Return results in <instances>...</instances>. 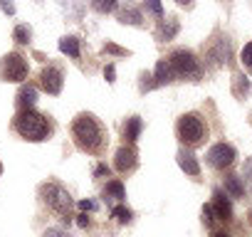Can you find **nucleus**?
<instances>
[{"mask_svg":"<svg viewBox=\"0 0 252 237\" xmlns=\"http://www.w3.org/2000/svg\"><path fill=\"white\" fill-rule=\"evenodd\" d=\"M37 87L50 94V96H57L62 94V87H64V67L57 64V62H47L40 74H37Z\"/></svg>","mask_w":252,"mask_h":237,"instance_id":"nucleus-9","label":"nucleus"},{"mask_svg":"<svg viewBox=\"0 0 252 237\" xmlns=\"http://www.w3.org/2000/svg\"><path fill=\"white\" fill-rule=\"evenodd\" d=\"M42 237H69L64 230H60V227H47L45 232H42Z\"/></svg>","mask_w":252,"mask_h":237,"instance_id":"nucleus-32","label":"nucleus"},{"mask_svg":"<svg viewBox=\"0 0 252 237\" xmlns=\"http://www.w3.org/2000/svg\"><path fill=\"white\" fill-rule=\"evenodd\" d=\"M79 210L92 212V210H96V203H94V200H79Z\"/></svg>","mask_w":252,"mask_h":237,"instance_id":"nucleus-34","label":"nucleus"},{"mask_svg":"<svg viewBox=\"0 0 252 237\" xmlns=\"http://www.w3.org/2000/svg\"><path fill=\"white\" fill-rule=\"evenodd\" d=\"M37 3H40V0H37Z\"/></svg>","mask_w":252,"mask_h":237,"instance_id":"nucleus-43","label":"nucleus"},{"mask_svg":"<svg viewBox=\"0 0 252 237\" xmlns=\"http://www.w3.org/2000/svg\"><path fill=\"white\" fill-rule=\"evenodd\" d=\"M60 52L67 55V57H72L74 62H79L82 59V40L74 37V35H64L60 40Z\"/></svg>","mask_w":252,"mask_h":237,"instance_id":"nucleus-18","label":"nucleus"},{"mask_svg":"<svg viewBox=\"0 0 252 237\" xmlns=\"http://www.w3.org/2000/svg\"><path fill=\"white\" fill-rule=\"evenodd\" d=\"M109 173H111V168H109L106 163H99V166L94 168V178H104V176L109 178Z\"/></svg>","mask_w":252,"mask_h":237,"instance_id":"nucleus-33","label":"nucleus"},{"mask_svg":"<svg viewBox=\"0 0 252 237\" xmlns=\"http://www.w3.org/2000/svg\"><path fill=\"white\" fill-rule=\"evenodd\" d=\"M111 217H116V222H119V225H129V222L134 220V212H131L129 207H126L124 203H119V205H114V207H111Z\"/></svg>","mask_w":252,"mask_h":237,"instance_id":"nucleus-24","label":"nucleus"},{"mask_svg":"<svg viewBox=\"0 0 252 237\" xmlns=\"http://www.w3.org/2000/svg\"><path fill=\"white\" fill-rule=\"evenodd\" d=\"M235 161H237V148H235L232 144H227V141L213 144V146L208 148V153H205V163H208L215 173L230 171V168L235 166Z\"/></svg>","mask_w":252,"mask_h":237,"instance_id":"nucleus-8","label":"nucleus"},{"mask_svg":"<svg viewBox=\"0 0 252 237\" xmlns=\"http://www.w3.org/2000/svg\"><path fill=\"white\" fill-rule=\"evenodd\" d=\"M220 3H230V0H220Z\"/></svg>","mask_w":252,"mask_h":237,"instance_id":"nucleus-41","label":"nucleus"},{"mask_svg":"<svg viewBox=\"0 0 252 237\" xmlns=\"http://www.w3.org/2000/svg\"><path fill=\"white\" fill-rule=\"evenodd\" d=\"M0 5H3V10H5L8 15H13V13H15V8H13L10 0H0Z\"/></svg>","mask_w":252,"mask_h":237,"instance_id":"nucleus-37","label":"nucleus"},{"mask_svg":"<svg viewBox=\"0 0 252 237\" xmlns=\"http://www.w3.org/2000/svg\"><path fill=\"white\" fill-rule=\"evenodd\" d=\"M141 8H144V15H151L156 23L166 18V10H163V5H161V0H144Z\"/></svg>","mask_w":252,"mask_h":237,"instance_id":"nucleus-22","label":"nucleus"},{"mask_svg":"<svg viewBox=\"0 0 252 237\" xmlns=\"http://www.w3.org/2000/svg\"><path fill=\"white\" fill-rule=\"evenodd\" d=\"M242 183H245V188H250L252 190V156L245 161V166H242Z\"/></svg>","mask_w":252,"mask_h":237,"instance_id":"nucleus-30","label":"nucleus"},{"mask_svg":"<svg viewBox=\"0 0 252 237\" xmlns=\"http://www.w3.org/2000/svg\"><path fill=\"white\" fill-rule=\"evenodd\" d=\"M74 217H77V225H79V227H89V217H87V212L74 215Z\"/></svg>","mask_w":252,"mask_h":237,"instance_id":"nucleus-36","label":"nucleus"},{"mask_svg":"<svg viewBox=\"0 0 252 237\" xmlns=\"http://www.w3.org/2000/svg\"><path fill=\"white\" fill-rule=\"evenodd\" d=\"M28 74H30V62L20 50H13V52L0 57V79L3 82L20 84L28 79Z\"/></svg>","mask_w":252,"mask_h":237,"instance_id":"nucleus-7","label":"nucleus"},{"mask_svg":"<svg viewBox=\"0 0 252 237\" xmlns=\"http://www.w3.org/2000/svg\"><path fill=\"white\" fill-rule=\"evenodd\" d=\"M0 176H3V163H0Z\"/></svg>","mask_w":252,"mask_h":237,"instance_id":"nucleus-40","label":"nucleus"},{"mask_svg":"<svg viewBox=\"0 0 252 237\" xmlns=\"http://www.w3.org/2000/svg\"><path fill=\"white\" fill-rule=\"evenodd\" d=\"M139 168V151L136 144H121L114 153V171L119 176H131Z\"/></svg>","mask_w":252,"mask_h":237,"instance_id":"nucleus-10","label":"nucleus"},{"mask_svg":"<svg viewBox=\"0 0 252 237\" xmlns=\"http://www.w3.org/2000/svg\"><path fill=\"white\" fill-rule=\"evenodd\" d=\"M37 101V84H23L15 94V109L23 111V109H32Z\"/></svg>","mask_w":252,"mask_h":237,"instance_id":"nucleus-16","label":"nucleus"},{"mask_svg":"<svg viewBox=\"0 0 252 237\" xmlns=\"http://www.w3.org/2000/svg\"><path fill=\"white\" fill-rule=\"evenodd\" d=\"M215 220H218V217H215V210H213V205H203V225L213 230V227H215Z\"/></svg>","mask_w":252,"mask_h":237,"instance_id":"nucleus-29","label":"nucleus"},{"mask_svg":"<svg viewBox=\"0 0 252 237\" xmlns=\"http://www.w3.org/2000/svg\"><path fill=\"white\" fill-rule=\"evenodd\" d=\"M154 77H156V84H158V87H166V84H173V82H176L173 69H171V64H168V59H166V57H161V59L156 62Z\"/></svg>","mask_w":252,"mask_h":237,"instance_id":"nucleus-20","label":"nucleus"},{"mask_svg":"<svg viewBox=\"0 0 252 237\" xmlns=\"http://www.w3.org/2000/svg\"><path fill=\"white\" fill-rule=\"evenodd\" d=\"M144 131V118L141 116H129V118H124L121 126H119V134H121V141L124 144H136L139 136Z\"/></svg>","mask_w":252,"mask_h":237,"instance_id":"nucleus-14","label":"nucleus"},{"mask_svg":"<svg viewBox=\"0 0 252 237\" xmlns=\"http://www.w3.org/2000/svg\"><path fill=\"white\" fill-rule=\"evenodd\" d=\"M250 124H252V114H250Z\"/></svg>","mask_w":252,"mask_h":237,"instance_id":"nucleus-42","label":"nucleus"},{"mask_svg":"<svg viewBox=\"0 0 252 237\" xmlns=\"http://www.w3.org/2000/svg\"><path fill=\"white\" fill-rule=\"evenodd\" d=\"M178 32H181V20H178L176 15H166L163 20L156 23V28H154V40H156L158 45H168V42H173V40L178 37Z\"/></svg>","mask_w":252,"mask_h":237,"instance_id":"nucleus-11","label":"nucleus"},{"mask_svg":"<svg viewBox=\"0 0 252 237\" xmlns=\"http://www.w3.org/2000/svg\"><path fill=\"white\" fill-rule=\"evenodd\" d=\"M119 8V0H92V10L96 15H109Z\"/></svg>","mask_w":252,"mask_h":237,"instance_id":"nucleus-25","label":"nucleus"},{"mask_svg":"<svg viewBox=\"0 0 252 237\" xmlns=\"http://www.w3.org/2000/svg\"><path fill=\"white\" fill-rule=\"evenodd\" d=\"M176 161H178V166H181V171H183L186 176H190L193 180H200L203 171H200V161H198V156L193 153V148L181 146V151L176 153Z\"/></svg>","mask_w":252,"mask_h":237,"instance_id":"nucleus-13","label":"nucleus"},{"mask_svg":"<svg viewBox=\"0 0 252 237\" xmlns=\"http://www.w3.org/2000/svg\"><path fill=\"white\" fill-rule=\"evenodd\" d=\"M69 136L77 146V151L87 153V156H104L109 148V131L101 124V118L94 116L92 111H79L72 124H69Z\"/></svg>","mask_w":252,"mask_h":237,"instance_id":"nucleus-1","label":"nucleus"},{"mask_svg":"<svg viewBox=\"0 0 252 237\" xmlns=\"http://www.w3.org/2000/svg\"><path fill=\"white\" fill-rule=\"evenodd\" d=\"M104 55H114V57H129L131 52L126 50V47H119V45H114V42H106V45H104Z\"/></svg>","mask_w":252,"mask_h":237,"instance_id":"nucleus-28","label":"nucleus"},{"mask_svg":"<svg viewBox=\"0 0 252 237\" xmlns=\"http://www.w3.org/2000/svg\"><path fill=\"white\" fill-rule=\"evenodd\" d=\"M176 139L186 148H200L210 139V126L200 111H186L176 118Z\"/></svg>","mask_w":252,"mask_h":237,"instance_id":"nucleus-3","label":"nucleus"},{"mask_svg":"<svg viewBox=\"0 0 252 237\" xmlns=\"http://www.w3.org/2000/svg\"><path fill=\"white\" fill-rule=\"evenodd\" d=\"M250 79L245 77V74H240V72H235L232 74V94L237 96V99H245L247 94H250Z\"/></svg>","mask_w":252,"mask_h":237,"instance_id":"nucleus-21","label":"nucleus"},{"mask_svg":"<svg viewBox=\"0 0 252 237\" xmlns=\"http://www.w3.org/2000/svg\"><path fill=\"white\" fill-rule=\"evenodd\" d=\"M37 193H40V200L62 222H67V225L72 222V217H74V200H72V195H69V190L64 185H60L57 180H47V183H42L37 188Z\"/></svg>","mask_w":252,"mask_h":237,"instance_id":"nucleus-5","label":"nucleus"},{"mask_svg":"<svg viewBox=\"0 0 252 237\" xmlns=\"http://www.w3.org/2000/svg\"><path fill=\"white\" fill-rule=\"evenodd\" d=\"M163 57L168 59L176 82H200L205 77V67L190 47H171Z\"/></svg>","mask_w":252,"mask_h":237,"instance_id":"nucleus-4","label":"nucleus"},{"mask_svg":"<svg viewBox=\"0 0 252 237\" xmlns=\"http://www.w3.org/2000/svg\"><path fill=\"white\" fill-rule=\"evenodd\" d=\"M144 8L136 5L134 0H124L121 8H116V20L121 25H134V28H144Z\"/></svg>","mask_w":252,"mask_h":237,"instance_id":"nucleus-12","label":"nucleus"},{"mask_svg":"<svg viewBox=\"0 0 252 237\" xmlns=\"http://www.w3.org/2000/svg\"><path fill=\"white\" fill-rule=\"evenodd\" d=\"M178 8H186V10H193L195 8V0H173Z\"/></svg>","mask_w":252,"mask_h":237,"instance_id":"nucleus-35","label":"nucleus"},{"mask_svg":"<svg viewBox=\"0 0 252 237\" xmlns=\"http://www.w3.org/2000/svg\"><path fill=\"white\" fill-rule=\"evenodd\" d=\"M222 190H225L230 198H235V200L245 198V183H242V178L235 176V173H225V178H222Z\"/></svg>","mask_w":252,"mask_h":237,"instance_id":"nucleus-19","label":"nucleus"},{"mask_svg":"<svg viewBox=\"0 0 252 237\" xmlns=\"http://www.w3.org/2000/svg\"><path fill=\"white\" fill-rule=\"evenodd\" d=\"M247 222H250V225H252V210H250V212H247Z\"/></svg>","mask_w":252,"mask_h":237,"instance_id":"nucleus-39","label":"nucleus"},{"mask_svg":"<svg viewBox=\"0 0 252 237\" xmlns=\"http://www.w3.org/2000/svg\"><path fill=\"white\" fill-rule=\"evenodd\" d=\"M101 198L106 200V203H124L126 200V188H124V183H121V178H111V180H106V185H104V190H101Z\"/></svg>","mask_w":252,"mask_h":237,"instance_id":"nucleus-17","label":"nucleus"},{"mask_svg":"<svg viewBox=\"0 0 252 237\" xmlns=\"http://www.w3.org/2000/svg\"><path fill=\"white\" fill-rule=\"evenodd\" d=\"M13 42L15 45H30L32 42V30H30V25H15V30H13Z\"/></svg>","mask_w":252,"mask_h":237,"instance_id":"nucleus-23","label":"nucleus"},{"mask_svg":"<svg viewBox=\"0 0 252 237\" xmlns=\"http://www.w3.org/2000/svg\"><path fill=\"white\" fill-rule=\"evenodd\" d=\"M240 64H242V67H245V69L252 74V40H250V42H247V45L240 50Z\"/></svg>","mask_w":252,"mask_h":237,"instance_id":"nucleus-27","label":"nucleus"},{"mask_svg":"<svg viewBox=\"0 0 252 237\" xmlns=\"http://www.w3.org/2000/svg\"><path fill=\"white\" fill-rule=\"evenodd\" d=\"M213 237H230V235H227V232H222V230H215V232H213Z\"/></svg>","mask_w":252,"mask_h":237,"instance_id":"nucleus-38","label":"nucleus"},{"mask_svg":"<svg viewBox=\"0 0 252 237\" xmlns=\"http://www.w3.org/2000/svg\"><path fill=\"white\" fill-rule=\"evenodd\" d=\"M200 52H203L200 62H203L205 69H220V67H225V62L232 59V55H230V40H227V35H222L220 30H215V32L203 42Z\"/></svg>","mask_w":252,"mask_h":237,"instance_id":"nucleus-6","label":"nucleus"},{"mask_svg":"<svg viewBox=\"0 0 252 237\" xmlns=\"http://www.w3.org/2000/svg\"><path fill=\"white\" fill-rule=\"evenodd\" d=\"M213 210H215V217L220 222H230L232 220V205H230V195L222 190V188H215L213 190Z\"/></svg>","mask_w":252,"mask_h":237,"instance_id":"nucleus-15","label":"nucleus"},{"mask_svg":"<svg viewBox=\"0 0 252 237\" xmlns=\"http://www.w3.org/2000/svg\"><path fill=\"white\" fill-rule=\"evenodd\" d=\"M151 89H158L156 77H154V72L144 69V72L139 74V91H141V94H146V91H151Z\"/></svg>","mask_w":252,"mask_h":237,"instance_id":"nucleus-26","label":"nucleus"},{"mask_svg":"<svg viewBox=\"0 0 252 237\" xmlns=\"http://www.w3.org/2000/svg\"><path fill=\"white\" fill-rule=\"evenodd\" d=\"M10 126H13V131H15L23 141H30V144L50 141L52 134H55L52 116L37 111L35 106H32V109H23V111H15Z\"/></svg>","mask_w":252,"mask_h":237,"instance_id":"nucleus-2","label":"nucleus"},{"mask_svg":"<svg viewBox=\"0 0 252 237\" xmlns=\"http://www.w3.org/2000/svg\"><path fill=\"white\" fill-rule=\"evenodd\" d=\"M104 79H106V84H114L116 82V67H114V62H109L104 67Z\"/></svg>","mask_w":252,"mask_h":237,"instance_id":"nucleus-31","label":"nucleus"}]
</instances>
